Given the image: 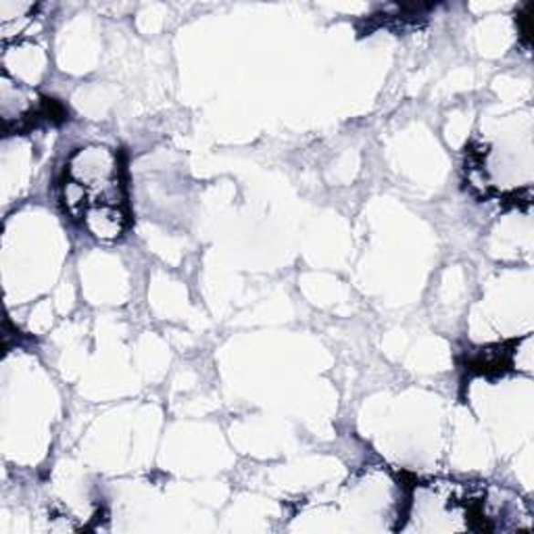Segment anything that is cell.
<instances>
[{
    "instance_id": "6da1fadb",
    "label": "cell",
    "mask_w": 534,
    "mask_h": 534,
    "mask_svg": "<svg viewBox=\"0 0 534 534\" xmlns=\"http://www.w3.org/2000/svg\"><path fill=\"white\" fill-rule=\"evenodd\" d=\"M61 196L65 211L102 243L128 228V203L120 155L102 144L78 149L65 165Z\"/></svg>"
},
{
    "instance_id": "7a4b0ae2",
    "label": "cell",
    "mask_w": 534,
    "mask_h": 534,
    "mask_svg": "<svg viewBox=\"0 0 534 534\" xmlns=\"http://www.w3.org/2000/svg\"><path fill=\"white\" fill-rule=\"evenodd\" d=\"M509 368H511V349L506 345L482 349L476 355H472V360L467 361V370L482 376L506 374Z\"/></svg>"
},
{
    "instance_id": "3957f363",
    "label": "cell",
    "mask_w": 534,
    "mask_h": 534,
    "mask_svg": "<svg viewBox=\"0 0 534 534\" xmlns=\"http://www.w3.org/2000/svg\"><path fill=\"white\" fill-rule=\"evenodd\" d=\"M529 9H530V6L526 5L524 11L520 13V17H518V24H520L522 38H524L526 44H529V40H530V15H529Z\"/></svg>"
}]
</instances>
